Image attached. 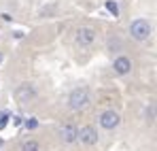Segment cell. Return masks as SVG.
Listing matches in <instances>:
<instances>
[{
    "label": "cell",
    "instance_id": "cell-10",
    "mask_svg": "<svg viewBox=\"0 0 157 151\" xmlns=\"http://www.w3.org/2000/svg\"><path fill=\"white\" fill-rule=\"evenodd\" d=\"M106 47H108V51H121L123 49V43H121L117 36H110L108 43H106Z\"/></svg>",
    "mask_w": 157,
    "mask_h": 151
},
{
    "label": "cell",
    "instance_id": "cell-13",
    "mask_svg": "<svg viewBox=\"0 0 157 151\" xmlns=\"http://www.w3.org/2000/svg\"><path fill=\"white\" fill-rule=\"evenodd\" d=\"M21 124H24V126H26L28 130H36V128H38V119H36V117H30V119L21 121Z\"/></svg>",
    "mask_w": 157,
    "mask_h": 151
},
{
    "label": "cell",
    "instance_id": "cell-12",
    "mask_svg": "<svg viewBox=\"0 0 157 151\" xmlns=\"http://www.w3.org/2000/svg\"><path fill=\"white\" fill-rule=\"evenodd\" d=\"M9 119H11V111H0V132L9 126Z\"/></svg>",
    "mask_w": 157,
    "mask_h": 151
},
{
    "label": "cell",
    "instance_id": "cell-7",
    "mask_svg": "<svg viewBox=\"0 0 157 151\" xmlns=\"http://www.w3.org/2000/svg\"><path fill=\"white\" fill-rule=\"evenodd\" d=\"M96 38H98V32H96V28H91V26L78 28L77 36H75V41H77L78 47H91V45L96 43Z\"/></svg>",
    "mask_w": 157,
    "mask_h": 151
},
{
    "label": "cell",
    "instance_id": "cell-2",
    "mask_svg": "<svg viewBox=\"0 0 157 151\" xmlns=\"http://www.w3.org/2000/svg\"><path fill=\"white\" fill-rule=\"evenodd\" d=\"M151 32H153V26H151L149 19H144V17H138V19H134L130 24V36L134 41H138V43L149 41L151 38Z\"/></svg>",
    "mask_w": 157,
    "mask_h": 151
},
{
    "label": "cell",
    "instance_id": "cell-5",
    "mask_svg": "<svg viewBox=\"0 0 157 151\" xmlns=\"http://www.w3.org/2000/svg\"><path fill=\"white\" fill-rule=\"evenodd\" d=\"M77 143L85 145V147H96L100 143V134L94 126H81L78 128V136H77Z\"/></svg>",
    "mask_w": 157,
    "mask_h": 151
},
{
    "label": "cell",
    "instance_id": "cell-15",
    "mask_svg": "<svg viewBox=\"0 0 157 151\" xmlns=\"http://www.w3.org/2000/svg\"><path fill=\"white\" fill-rule=\"evenodd\" d=\"M11 119H13V126H21V121H24L19 115H11Z\"/></svg>",
    "mask_w": 157,
    "mask_h": 151
},
{
    "label": "cell",
    "instance_id": "cell-9",
    "mask_svg": "<svg viewBox=\"0 0 157 151\" xmlns=\"http://www.w3.org/2000/svg\"><path fill=\"white\" fill-rule=\"evenodd\" d=\"M21 151H40V143L34 138H28L21 143Z\"/></svg>",
    "mask_w": 157,
    "mask_h": 151
},
{
    "label": "cell",
    "instance_id": "cell-6",
    "mask_svg": "<svg viewBox=\"0 0 157 151\" xmlns=\"http://www.w3.org/2000/svg\"><path fill=\"white\" fill-rule=\"evenodd\" d=\"M55 134H57L59 143H64V145H75V143H77V136H78V128L75 126V124H62V126H57Z\"/></svg>",
    "mask_w": 157,
    "mask_h": 151
},
{
    "label": "cell",
    "instance_id": "cell-4",
    "mask_svg": "<svg viewBox=\"0 0 157 151\" xmlns=\"http://www.w3.org/2000/svg\"><path fill=\"white\" fill-rule=\"evenodd\" d=\"M98 124L102 130L106 132H113V130H117V128L121 126V115L115 111V109H106L100 113V117H98Z\"/></svg>",
    "mask_w": 157,
    "mask_h": 151
},
{
    "label": "cell",
    "instance_id": "cell-14",
    "mask_svg": "<svg viewBox=\"0 0 157 151\" xmlns=\"http://www.w3.org/2000/svg\"><path fill=\"white\" fill-rule=\"evenodd\" d=\"M144 113H147V121H153V119H155V104L151 102V104L147 106V111H144Z\"/></svg>",
    "mask_w": 157,
    "mask_h": 151
},
{
    "label": "cell",
    "instance_id": "cell-1",
    "mask_svg": "<svg viewBox=\"0 0 157 151\" xmlns=\"http://www.w3.org/2000/svg\"><path fill=\"white\" fill-rule=\"evenodd\" d=\"M91 106V92L85 87V85H81V87H75L70 94H68V109L70 111H85V109H89Z\"/></svg>",
    "mask_w": 157,
    "mask_h": 151
},
{
    "label": "cell",
    "instance_id": "cell-8",
    "mask_svg": "<svg viewBox=\"0 0 157 151\" xmlns=\"http://www.w3.org/2000/svg\"><path fill=\"white\" fill-rule=\"evenodd\" d=\"M113 70H115V75H119V77L130 75L132 73V60L128 55H117L115 62H113Z\"/></svg>",
    "mask_w": 157,
    "mask_h": 151
},
{
    "label": "cell",
    "instance_id": "cell-17",
    "mask_svg": "<svg viewBox=\"0 0 157 151\" xmlns=\"http://www.w3.org/2000/svg\"><path fill=\"white\" fill-rule=\"evenodd\" d=\"M0 149H2V138H0Z\"/></svg>",
    "mask_w": 157,
    "mask_h": 151
},
{
    "label": "cell",
    "instance_id": "cell-3",
    "mask_svg": "<svg viewBox=\"0 0 157 151\" xmlns=\"http://www.w3.org/2000/svg\"><path fill=\"white\" fill-rule=\"evenodd\" d=\"M36 96H38V89H36V85L32 81H24V83H19L13 89V98L19 102V104H30Z\"/></svg>",
    "mask_w": 157,
    "mask_h": 151
},
{
    "label": "cell",
    "instance_id": "cell-16",
    "mask_svg": "<svg viewBox=\"0 0 157 151\" xmlns=\"http://www.w3.org/2000/svg\"><path fill=\"white\" fill-rule=\"evenodd\" d=\"M2 60H4V55H2V53H0V64H2Z\"/></svg>",
    "mask_w": 157,
    "mask_h": 151
},
{
    "label": "cell",
    "instance_id": "cell-11",
    "mask_svg": "<svg viewBox=\"0 0 157 151\" xmlns=\"http://www.w3.org/2000/svg\"><path fill=\"white\" fill-rule=\"evenodd\" d=\"M106 11L113 15V17H119V6H117V2H113V0H106Z\"/></svg>",
    "mask_w": 157,
    "mask_h": 151
}]
</instances>
